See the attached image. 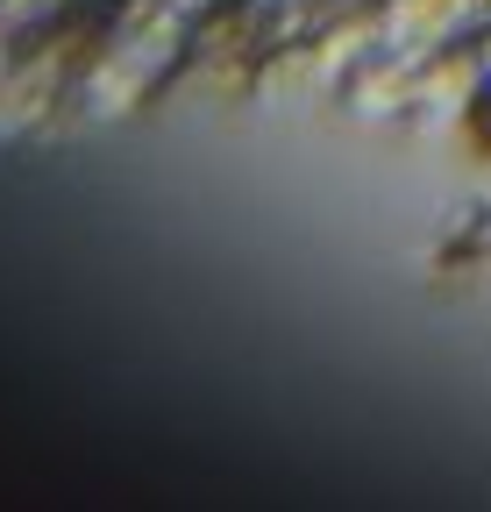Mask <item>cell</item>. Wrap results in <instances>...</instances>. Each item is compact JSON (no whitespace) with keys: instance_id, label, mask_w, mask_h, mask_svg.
Returning a JSON list of instances; mask_svg holds the SVG:
<instances>
[{"instance_id":"cell-1","label":"cell","mask_w":491,"mask_h":512,"mask_svg":"<svg viewBox=\"0 0 491 512\" xmlns=\"http://www.w3.org/2000/svg\"><path fill=\"white\" fill-rule=\"evenodd\" d=\"M456 29H470V22H463V0H392L385 22H378V57L420 72L427 57L449 50Z\"/></svg>"},{"instance_id":"cell-2","label":"cell","mask_w":491,"mask_h":512,"mask_svg":"<svg viewBox=\"0 0 491 512\" xmlns=\"http://www.w3.org/2000/svg\"><path fill=\"white\" fill-rule=\"evenodd\" d=\"M477 86H484L477 57H449V50H442V57H427L420 72H413V100H420L427 114H449V121L470 107V93H477Z\"/></svg>"},{"instance_id":"cell-3","label":"cell","mask_w":491,"mask_h":512,"mask_svg":"<svg viewBox=\"0 0 491 512\" xmlns=\"http://www.w3.org/2000/svg\"><path fill=\"white\" fill-rule=\"evenodd\" d=\"M157 8H171V15H200V8H214V0H157Z\"/></svg>"},{"instance_id":"cell-4","label":"cell","mask_w":491,"mask_h":512,"mask_svg":"<svg viewBox=\"0 0 491 512\" xmlns=\"http://www.w3.org/2000/svg\"><path fill=\"white\" fill-rule=\"evenodd\" d=\"M477 72H484V86H491V29L477 36Z\"/></svg>"}]
</instances>
